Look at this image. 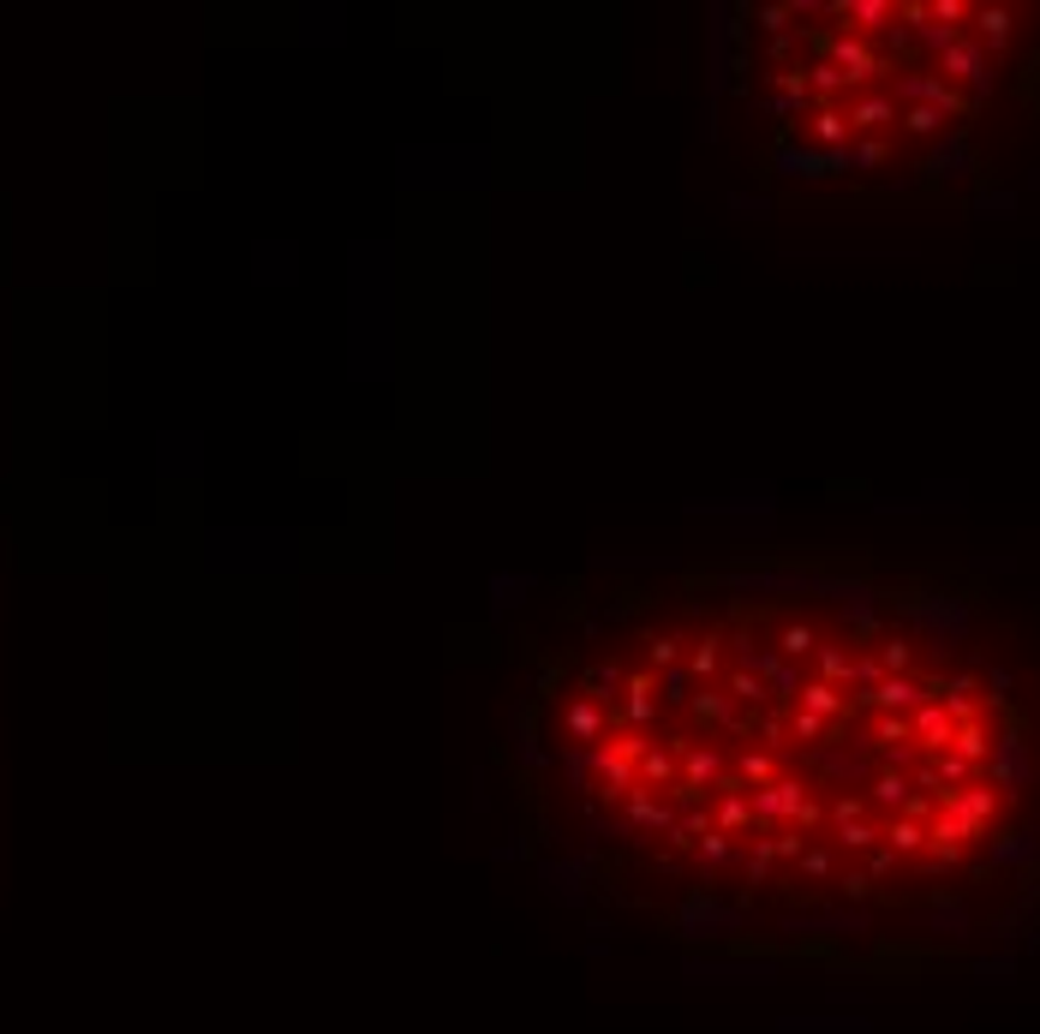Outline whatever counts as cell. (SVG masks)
Returning a JSON list of instances; mask_svg holds the SVG:
<instances>
[{"instance_id":"6da1fadb","label":"cell","mask_w":1040,"mask_h":1034,"mask_svg":"<svg viewBox=\"0 0 1040 1034\" xmlns=\"http://www.w3.org/2000/svg\"><path fill=\"white\" fill-rule=\"evenodd\" d=\"M628 885L795 938L951 933L1040 825V712L969 604L735 580L592 634L538 712Z\"/></svg>"},{"instance_id":"7a4b0ae2","label":"cell","mask_w":1040,"mask_h":1034,"mask_svg":"<svg viewBox=\"0 0 1040 1034\" xmlns=\"http://www.w3.org/2000/svg\"><path fill=\"white\" fill-rule=\"evenodd\" d=\"M1034 37L1017 0H783L747 12L735 90L777 168L879 180L957 145Z\"/></svg>"}]
</instances>
